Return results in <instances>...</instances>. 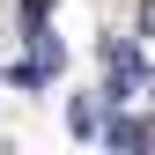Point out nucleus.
<instances>
[{
	"mask_svg": "<svg viewBox=\"0 0 155 155\" xmlns=\"http://www.w3.org/2000/svg\"><path fill=\"white\" fill-rule=\"evenodd\" d=\"M104 140L111 148H155V118H111Z\"/></svg>",
	"mask_w": 155,
	"mask_h": 155,
	"instance_id": "nucleus-2",
	"label": "nucleus"
},
{
	"mask_svg": "<svg viewBox=\"0 0 155 155\" xmlns=\"http://www.w3.org/2000/svg\"><path fill=\"white\" fill-rule=\"evenodd\" d=\"M140 37H155V0H140Z\"/></svg>",
	"mask_w": 155,
	"mask_h": 155,
	"instance_id": "nucleus-4",
	"label": "nucleus"
},
{
	"mask_svg": "<svg viewBox=\"0 0 155 155\" xmlns=\"http://www.w3.org/2000/svg\"><path fill=\"white\" fill-rule=\"evenodd\" d=\"M104 111H111V96H74V104H67V126L74 133H81V140H96V133H104L111 118H104Z\"/></svg>",
	"mask_w": 155,
	"mask_h": 155,
	"instance_id": "nucleus-1",
	"label": "nucleus"
},
{
	"mask_svg": "<svg viewBox=\"0 0 155 155\" xmlns=\"http://www.w3.org/2000/svg\"><path fill=\"white\" fill-rule=\"evenodd\" d=\"M140 81H148V89H155V67H148V74H140Z\"/></svg>",
	"mask_w": 155,
	"mask_h": 155,
	"instance_id": "nucleus-5",
	"label": "nucleus"
},
{
	"mask_svg": "<svg viewBox=\"0 0 155 155\" xmlns=\"http://www.w3.org/2000/svg\"><path fill=\"white\" fill-rule=\"evenodd\" d=\"M15 15H22V30H30V37L45 30V0H22V8H15Z\"/></svg>",
	"mask_w": 155,
	"mask_h": 155,
	"instance_id": "nucleus-3",
	"label": "nucleus"
}]
</instances>
